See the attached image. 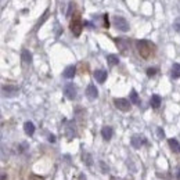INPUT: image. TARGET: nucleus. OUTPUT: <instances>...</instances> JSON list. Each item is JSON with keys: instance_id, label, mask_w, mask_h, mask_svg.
<instances>
[{"instance_id": "obj_1", "label": "nucleus", "mask_w": 180, "mask_h": 180, "mask_svg": "<svg viewBox=\"0 0 180 180\" xmlns=\"http://www.w3.org/2000/svg\"><path fill=\"white\" fill-rule=\"evenodd\" d=\"M137 50H139V54L143 58H148L152 53V49H151V44L147 40H137Z\"/></svg>"}, {"instance_id": "obj_2", "label": "nucleus", "mask_w": 180, "mask_h": 180, "mask_svg": "<svg viewBox=\"0 0 180 180\" xmlns=\"http://www.w3.org/2000/svg\"><path fill=\"white\" fill-rule=\"evenodd\" d=\"M112 22H114V25H115V28H117V29H119L122 32H128V31H129V22L125 20L123 17L115 15L114 20H112Z\"/></svg>"}, {"instance_id": "obj_3", "label": "nucleus", "mask_w": 180, "mask_h": 180, "mask_svg": "<svg viewBox=\"0 0 180 180\" xmlns=\"http://www.w3.org/2000/svg\"><path fill=\"white\" fill-rule=\"evenodd\" d=\"M76 93H78L76 86L73 85V83H67L65 88H64V94H65V97L69 98V100H73V98L76 97Z\"/></svg>"}, {"instance_id": "obj_4", "label": "nucleus", "mask_w": 180, "mask_h": 180, "mask_svg": "<svg viewBox=\"0 0 180 180\" xmlns=\"http://www.w3.org/2000/svg\"><path fill=\"white\" fill-rule=\"evenodd\" d=\"M114 104H115V107H117L118 110H121V111H123V112H126V111L130 110V101L126 100V98H115Z\"/></svg>"}, {"instance_id": "obj_5", "label": "nucleus", "mask_w": 180, "mask_h": 180, "mask_svg": "<svg viewBox=\"0 0 180 180\" xmlns=\"http://www.w3.org/2000/svg\"><path fill=\"white\" fill-rule=\"evenodd\" d=\"M146 137L141 136V134H133L130 139V144L134 147V148H140V147H143L144 144H146Z\"/></svg>"}, {"instance_id": "obj_6", "label": "nucleus", "mask_w": 180, "mask_h": 180, "mask_svg": "<svg viewBox=\"0 0 180 180\" xmlns=\"http://www.w3.org/2000/svg\"><path fill=\"white\" fill-rule=\"evenodd\" d=\"M3 94L6 96V97H14L15 94L18 93V88L14 85H7V86H3Z\"/></svg>"}, {"instance_id": "obj_7", "label": "nucleus", "mask_w": 180, "mask_h": 180, "mask_svg": "<svg viewBox=\"0 0 180 180\" xmlns=\"http://www.w3.org/2000/svg\"><path fill=\"white\" fill-rule=\"evenodd\" d=\"M115 43H117L118 49H119L123 54L128 53V49H129V40H128V39H123V38H118V39H115Z\"/></svg>"}, {"instance_id": "obj_8", "label": "nucleus", "mask_w": 180, "mask_h": 180, "mask_svg": "<svg viewBox=\"0 0 180 180\" xmlns=\"http://www.w3.org/2000/svg\"><path fill=\"white\" fill-rule=\"evenodd\" d=\"M71 31L75 36H79L80 32H82V22H80L79 18H75L72 22H71Z\"/></svg>"}, {"instance_id": "obj_9", "label": "nucleus", "mask_w": 180, "mask_h": 180, "mask_svg": "<svg viewBox=\"0 0 180 180\" xmlns=\"http://www.w3.org/2000/svg\"><path fill=\"white\" fill-rule=\"evenodd\" d=\"M86 96H88L89 100H94V98H97L98 92H97V89H96L94 85H89L88 86V89H86Z\"/></svg>"}, {"instance_id": "obj_10", "label": "nucleus", "mask_w": 180, "mask_h": 180, "mask_svg": "<svg viewBox=\"0 0 180 180\" xmlns=\"http://www.w3.org/2000/svg\"><path fill=\"white\" fill-rule=\"evenodd\" d=\"M94 78H96V80H97L98 83H104L105 79H107V71H104V69L94 71Z\"/></svg>"}, {"instance_id": "obj_11", "label": "nucleus", "mask_w": 180, "mask_h": 180, "mask_svg": "<svg viewBox=\"0 0 180 180\" xmlns=\"http://www.w3.org/2000/svg\"><path fill=\"white\" fill-rule=\"evenodd\" d=\"M75 72H76V68L73 65H69V67H67L65 71L62 72V76L65 79H72L73 76H75Z\"/></svg>"}, {"instance_id": "obj_12", "label": "nucleus", "mask_w": 180, "mask_h": 180, "mask_svg": "<svg viewBox=\"0 0 180 180\" xmlns=\"http://www.w3.org/2000/svg\"><path fill=\"white\" fill-rule=\"evenodd\" d=\"M112 134H114V130H112L111 126H104L101 129V136L104 140H111Z\"/></svg>"}, {"instance_id": "obj_13", "label": "nucleus", "mask_w": 180, "mask_h": 180, "mask_svg": "<svg viewBox=\"0 0 180 180\" xmlns=\"http://www.w3.org/2000/svg\"><path fill=\"white\" fill-rule=\"evenodd\" d=\"M21 60H22V62L27 64V65H29V64L32 62V54L29 53V50H27V49L22 50V53H21Z\"/></svg>"}, {"instance_id": "obj_14", "label": "nucleus", "mask_w": 180, "mask_h": 180, "mask_svg": "<svg viewBox=\"0 0 180 180\" xmlns=\"http://www.w3.org/2000/svg\"><path fill=\"white\" fill-rule=\"evenodd\" d=\"M24 130H25V133L28 134V136H32V134L35 133V125L32 123V122H25L24 123Z\"/></svg>"}, {"instance_id": "obj_15", "label": "nucleus", "mask_w": 180, "mask_h": 180, "mask_svg": "<svg viewBox=\"0 0 180 180\" xmlns=\"http://www.w3.org/2000/svg\"><path fill=\"white\" fill-rule=\"evenodd\" d=\"M170 75H172L173 79L180 78V64H173L172 71H170Z\"/></svg>"}, {"instance_id": "obj_16", "label": "nucleus", "mask_w": 180, "mask_h": 180, "mask_svg": "<svg viewBox=\"0 0 180 180\" xmlns=\"http://www.w3.org/2000/svg\"><path fill=\"white\" fill-rule=\"evenodd\" d=\"M168 144H169L170 148L175 151V152H180V144H179V141L176 140V139H169L168 140Z\"/></svg>"}, {"instance_id": "obj_17", "label": "nucleus", "mask_w": 180, "mask_h": 180, "mask_svg": "<svg viewBox=\"0 0 180 180\" xmlns=\"http://www.w3.org/2000/svg\"><path fill=\"white\" fill-rule=\"evenodd\" d=\"M161 105V97L158 94H154L152 97H151V107L152 108H158Z\"/></svg>"}, {"instance_id": "obj_18", "label": "nucleus", "mask_w": 180, "mask_h": 180, "mask_svg": "<svg viewBox=\"0 0 180 180\" xmlns=\"http://www.w3.org/2000/svg\"><path fill=\"white\" fill-rule=\"evenodd\" d=\"M107 61L110 65H117V64L119 62V58H118V56H115V54H110V56H107Z\"/></svg>"}, {"instance_id": "obj_19", "label": "nucleus", "mask_w": 180, "mask_h": 180, "mask_svg": "<svg viewBox=\"0 0 180 180\" xmlns=\"http://www.w3.org/2000/svg\"><path fill=\"white\" fill-rule=\"evenodd\" d=\"M130 102H132V104H140L139 96H137L136 90H132V92H130Z\"/></svg>"}, {"instance_id": "obj_20", "label": "nucleus", "mask_w": 180, "mask_h": 180, "mask_svg": "<svg viewBox=\"0 0 180 180\" xmlns=\"http://www.w3.org/2000/svg\"><path fill=\"white\" fill-rule=\"evenodd\" d=\"M82 158H83V161L86 162V165L88 166H92V163H93V159H92V157H90V154L89 152H83V155H82Z\"/></svg>"}, {"instance_id": "obj_21", "label": "nucleus", "mask_w": 180, "mask_h": 180, "mask_svg": "<svg viewBox=\"0 0 180 180\" xmlns=\"http://www.w3.org/2000/svg\"><path fill=\"white\" fill-rule=\"evenodd\" d=\"M157 72H158V69H157V68H148V69H147V75H148L150 78H151V76L155 75Z\"/></svg>"}, {"instance_id": "obj_22", "label": "nucleus", "mask_w": 180, "mask_h": 180, "mask_svg": "<svg viewBox=\"0 0 180 180\" xmlns=\"http://www.w3.org/2000/svg\"><path fill=\"white\" fill-rule=\"evenodd\" d=\"M157 133H158L159 139H163V137H165V132L162 130V128H158V129H157Z\"/></svg>"}, {"instance_id": "obj_23", "label": "nucleus", "mask_w": 180, "mask_h": 180, "mask_svg": "<svg viewBox=\"0 0 180 180\" xmlns=\"http://www.w3.org/2000/svg\"><path fill=\"white\" fill-rule=\"evenodd\" d=\"M173 28H175V29L178 31V32H180V20H178V21L175 22V24H173Z\"/></svg>"}, {"instance_id": "obj_24", "label": "nucleus", "mask_w": 180, "mask_h": 180, "mask_svg": "<svg viewBox=\"0 0 180 180\" xmlns=\"http://www.w3.org/2000/svg\"><path fill=\"white\" fill-rule=\"evenodd\" d=\"M49 141L54 143V141H56V136H54V134H50V136H49Z\"/></svg>"}, {"instance_id": "obj_25", "label": "nucleus", "mask_w": 180, "mask_h": 180, "mask_svg": "<svg viewBox=\"0 0 180 180\" xmlns=\"http://www.w3.org/2000/svg\"><path fill=\"white\" fill-rule=\"evenodd\" d=\"M2 180H6V175H4V173L2 175Z\"/></svg>"}, {"instance_id": "obj_26", "label": "nucleus", "mask_w": 180, "mask_h": 180, "mask_svg": "<svg viewBox=\"0 0 180 180\" xmlns=\"http://www.w3.org/2000/svg\"><path fill=\"white\" fill-rule=\"evenodd\" d=\"M178 180H180V169H179V172H178Z\"/></svg>"}]
</instances>
